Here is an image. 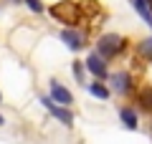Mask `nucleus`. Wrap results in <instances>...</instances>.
<instances>
[{
    "mask_svg": "<svg viewBox=\"0 0 152 144\" xmlns=\"http://www.w3.org/2000/svg\"><path fill=\"white\" fill-rule=\"evenodd\" d=\"M0 101H3V94H0Z\"/></svg>",
    "mask_w": 152,
    "mask_h": 144,
    "instance_id": "obj_17",
    "label": "nucleus"
},
{
    "mask_svg": "<svg viewBox=\"0 0 152 144\" xmlns=\"http://www.w3.org/2000/svg\"><path fill=\"white\" fill-rule=\"evenodd\" d=\"M147 8H150V13H152V0H147Z\"/></svg>",
    "mask_w": 152,
    "mask_h": 144,
    "instance_id": "obj_15",
    "label": "nucleus"
},
{
    "mask_svg": "<svg viewBox=\"0 0 152 144\" xmlns=\"http://www.w3.org/2000/svg\"><path fill=\"white\" fill-rule=\"evenodd\" d=\"M81 71H84V68H81V63H74V73L79 76V79H81Z\"/></svg>",
    "mask_w": 152,
    "mask_h": 144,
    "instance_id": "obj_14",
    "label": "nucleus"
},
{
    "mask_svg": "<svg viewBox=\"0 0 152 144\" xmlns=\"http://www.w3.org/2000/svg\"><path fill=\"white\" fill-rule=\"evenodd\" d=\"M0 124H5V119H3V114H0Z\"/></svg>",
    "mask_w": 152,
    "mask_h": 144,
    "instance_id": "obj_16",
    "label": "nucleus"
},
{
    "mask_svg": "<svg viewBox=\"0 0 152 144\" xmlns=\"http://www.w3.org/2000/svg\"><path fill=\"white\" fill-rule=\"evenodd\" d=\"M119 119H122V124H124V129H129V132H134V129L140 127V116H137V111L132 106H122L119 109Z\"/></svg>",
    "mask_w": 152,
    "mask_h": 144,
    "instance_id": "obj_8",
    "label": "nucleus"
},
{
    "mask_svg": "<svg viewBox=\"0 0 152 144\" xmlns=\"http://www.w3.org/2000/svg\"><path fill=\"white\" fill-rule=\"evenodd\" d=\"M140 53L145 56L147 61H152V38H147V41L140 43Z\"/></svg>",
    "mask_w": 152,
    "mask_h": 144,
    "instance_id": "obj_12",
    "label": "nucleus"
},
{
    "mask_svg": "<svg viewBox=\"0 0 152 144\" xmlns=\"http://www.w3.org/2000/svg\"><path fill=\"white\" fill-rule=\"evenodd\" d=\"M89 94H91L94 99H99V101H107L112 91H109V86H104L102 81H91V84H89Z\"/></svg>",
    "mask_w": 152,
    "mask_h": 144,
    "instance_id": "obj_10",
    "label": "nucleus"
},
{
    "mask_svg": "<svg viewBox=\"0 0 152 144\" xmlns=\"http://www.w3.org/2000/svg\"><path fill=\"white\" fill-rule=\"evenodd\" d=\"M23 3H26V5L31 8L36 15H41V13H43V3H41V0H23Z\"/></svg>",
    "mask_w": 152,
    "mask_h": 144,
    "instance_id": "obj_13",
    "label": "nucleus"
},
{
    "mask_svg": "<svg viewBox=\"0 0 152 144\" xmlns=\"http://www.w3.org/2000/svg\"><path fill=\"white\" fill-rule=\"evenodd\" d=\"M124 46L127 43H124L122 36H117V33H104V36L96 41V51H94V53L102 56V58L109 63V61H114L122 51H124Z\"/></svg>",
    "mask_w": 152,
    "mask_h": 144,
    "instance_id": "obj_1",
    "label": "nucleus"
},
{
    "mask_svg": "<svg viewBox=\"0 0 152 144\" xmlns=\"http://www.w3.org/2000/svg\"><path fill=\"white\" fill-rule=\"evenodd\" d=\"M48 99L56 104V106H66V109L74 104V96H71V91L66 89L61 81H51V96H48Z\"/></svg>",
    "mask_w": 152,
    "mask_h": 144,
    "instance_id": "obj_4",
    "label": "nucleus"
},
{
    "mask_svg": "<svg viewBox=\"0 0 152 144\" xmlns=\"http://www.w3.org/2000/svg\"><path fill=\"white\" fill-rule=\"evenodd\" d=\"M132 5L137 8V13L142 15V20H145L147 25H152V13H150V8H147V0H132Z\"/></svg>",
    "mask_w": 152,
    "mask_h": 144,
    "instance_id": "obj_11",
    "label": "nucleus"
},
{
    "mask_svg": "<svg viewBox=\"0 0 152 144\" xmlns=\"http://www.w3.org/2000/svg\"><path fill=\"white\" fill-rule=\"evenodd\" d=\"M51 15L56 18V20H61V23H66V25H76V23L81 20V10L71 3V0H66V3H58V5H53L51 8Z\"/></svg>",
    "mask_w": 152,
    "mask_h": 144,
    "instance_id": "obj_2",
    "label": "nucleus"
},
{
    "mask_svg": "<svg viewBox=\"0 0 152 144\" xmlns=\"http://www.w3.org/2000/svg\"><path fill=\"white\" fill-rule=\"evenodd\" d=\"M150 132H152V127H150Z\"/></svg>",
    "mask_w": 152,
    "mask_h": 144,
    "instance_id": "obj_18",
    "label": "nucleus"
},
{
    "mask_svg": "<svg viewBox=\"0 0 152 144\" xmlns=\"http://www.w3.org/2000/svg\"><path fill=\"white\" fill-rule=\"evenodd\" d=\"M137 104H140L142 111L152 114V86H142V89L137 91Z\"/></svg>",
    "mask_w": 152,
    "mask_h": 144,
    "instance_id": "obj_9",
    "label": "nucleus"
},
{
    "mask_svg": "<svg viewBox=\"0 0 152 144\" xmlns=\"http://www.w3.org/2000/svg\"><path fill=\"white\" fill-rule=\"evenodd\" d=\"M86 71L94 76V81H104V79H109V68H107V61L102 58V56H96V53H91V56H86Z\"/></svg>",
    "mask_w": 152,
    "mask_h": 144,
    "instance_id": "obj_3",
    "label": "nucleus"
},
{
    "mask_svg": "<svg viewBox=\"0 0 152 144\" xmlns=\"http://www.w3.org/2000/svg\"><path fill=\"white\" fill-rule=\"evenodd\" d=\"M109 91H117V94H129L132 91V76L127 71H117V73H109Z\"/></svg>",
    "mask_w": 152,
    "mask_h": 144,
    "instance_id": "obj_6",
    "label": "nucleus"
},
{
    "mask_svg": "<svg viewBox=\"0 0 152 144\" xmlns=\"http://www.w3.org/2000/svg\"><path fill=\"white\" fill-rule=\"evenodd\" d=\"M61 41H64V46L69 48V51H81L84 48V36L79 31H74V28H66L64 33H61Z\"/></svg>",
    "mask_w": 152,
    "mask_h": 144,
    "instance_id": "obj_7",
    "label": "nucleus"
},
{
    "mask_svg": "<svg viewBox=\"0 0 152 144\" xmlns=\"http://www.w3.org/2000/svg\"><path fill=\"white\" fill-rule=\"evenodd\" d=\"M41 104H43V106L51 111V116L58 119L64 127H71V124H74V114H71V109H66V106H56L48 96H43V99H41Z\"/></svg>",
    "mask_w": 152,
    "mask_h": 144,
    "instance_id": "obj_5",
    "label": "nucleus"
}]
</instances>
